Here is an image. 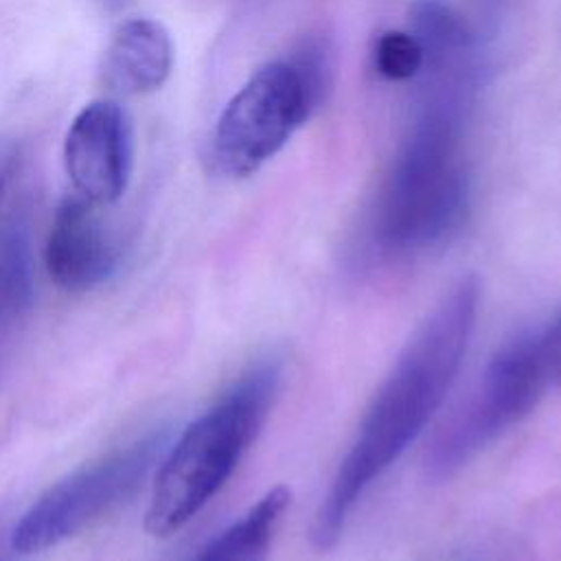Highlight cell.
I'll return each instance as SVG.
<instances>
[{
    "label": "cell",
    "mask_w": 561,
    "mask_h": 561,
    "mask_svg": "<svg viewBox=\"0 0 561 561\" xmlns=\"http://www.w3.org/2000/svg\"><path fill=\"white\" fill-rule=\"evenodd\" d=\"M480 302L476 276H462L403 346L373 397L311 522V546L337 543L366 491L399 460L443 403L467 353Z\"/></svg>",
    "instance_id": "1"
},
{
    "label": "cell",
    "mask_w": 561,
    "mask_h": 561,
    "mask_svg": "<svg viewBox=\"0 0 561 561\" xmlns=\"http://www.w3.org/2000/svg\"><path fill=\"white\" fill-rule=\"evenodd\" d=\"M467 112L419 103L373 204L366 259L401 265L447 245L471 210V175L460 149Z\"/></svg>",
    "instance_id": "2"
},
{
    "label": "cell",
    "mask_w": 561,
    "mask_h": 561,
    "mask_svg": "<svg viewBox=\"0 0 561 561\" xmlns=\"http://www.w3.org/2000/svg\"><path fill=\"white\" fill-rule=\"evenodd\" d=\"M278 383L280 364L261 362L186 425L158 467L145 513L149 535L178 533L217 495L261 432Z\"/></svg>",
    "instance_id": "3"
},
{
    "label": "cell",
    "mask_w": 561,
    "mask_h": 561,
    "mask_svg": "<svg viewBox=\"0 0 561 561\" xmlns=\"http://www.w3.org/2000/svg\"><path fill=\"white\" fill-rule=\"evenodd\" d=\"M559 383L561 305L546 322L519 333L489 359L469 394L434 434L425 454L427 476H454Z\"/></svg>",
    "instance_id": "4"
},
{
    "label": "cell",
    "mask_w": 561,
    "mask_h": 561,
    "mask_svg": "<svg viewBox=\"0 0 561 561\" xmlns=\"http://www.w3.org/2000/svg\"><path fill=\"white\" fill-rule=\"evenodd\" d=\"M322 96L291 57L263 64L219 114L210 138V164L226 178L256 173L285 147Z\"/></svg>",
    "instance_id": "5"
},
{
    "label": "cell",
    "mask_w": 561,
    "mask_h": 561,
    "mask_svg": "<svg viewBox=\"0 0 561 561\" xmlns=\"http://www.w3.org/2000/svg\"><path fill=\"white\" fill-rule=\"evenodd\" d=\"M156 451L158 440L142 438L48 486L9 530L11 550L35 554L55 548L127 502L145 482Z\"/></svg>",
    "instance_id": "6"
},
{
    "label": "cell",
    "mask_w": 561,
    "mask_h": 561,
    "mask_svg": "<svg viewBox=\"0 0 561 561\" xmlns=\"http://www.w3.org/2000/svg\"><path fill=\"white\" fill-rule=\"evenodd\" d=\"M64 164L77 195L94 204L116 202L129 184L134 164L127 112L112 99L88 103L66 131Z\"/></svg>",
    "instance_id": "7"
},
{
    "label": "cell",
    "mask_w": 561,
    "mask_h": 561,
    "mask_svg": "<svg viewBox=\"0 0 561 561\" xmlns=\"http://www.w3.org/2000/svg\"><path fill=\"white\" fill-rule=\"evenodd\" d=\"M96 206L81 195H72L53 215L44 263L48 276L61 289H94L116 270L118 250Z\"/></svg>",
    "instance_id": "8"
},
{
    "label": "cell",
    "mask_w": 561,
    "mask_h": 561,
    "mask_svg": "<svg viewBox=\"0 0 561 561\" xmlns=\"http://www.w3.org/2000/svg\"><path fill=\"white\" fill-rule=\"evenodd\" d=\"M173 68V42L169 31L151 18H134L121 24L105 53L101 75L118 94H147L158 90Z\"/></svg>",
    "instance_id": "9"
},
{
    "label": "cell",
    "mask_w": 561,
    "mask_h": 561,
    "mask_svg": "<svg viewBox=\"0 0 561 561\" xmlns=\"http://www.w3.org/2000/svg\"><path fill=\"white\" fill-rule=\"evenodd\" d=\"M289 500L291 495L285 486H274L191 561H265Z\"/></svg>",
    "instance_id": "10"
},
{
    "label": "cell",
    "mask_w": 561,
    "mask_h": 561,
    "mask_svg": "<svg viewBox=\"0 0 561 561\" xmlns=\"http://www.w3.org/2000/svg\"><path fill=\"white\" fill-rule=\"evenodd\" d=\"M33 254L28 230L11 221L0 232V331L18 324L33 307Z\"/></svg>",
    "instance_id": "11"
},
{
    "label": "cell",
    "mask_w": 561,
    "mask_h": 561,
    "mask_svg": "<svg viewBox=\"0 0 561 561\" xmlns=\"http://www.w3.org/2000/svg\"><path fill=\"white\" fill-rule=\"evenodd\" d=\"M375 68L383 79L408 81L423 70V48L410 31H386L375 44Z\"/></svg>",
    "instance_id": "12"
},
{
    "label": "cell",
    "mask_w": 561,
    "mask_h": 561,
    "mask_svg": "<svg viewBox=\"0 0 561 561\" xmlns=\"http://www.w3.org/2000/svg\"><path fill=\"white\" fill-rule=\"evenodd\" d=\"M447 561H526L517 548L502 543V541H486L469 546L456 554H451Z\"/></svg>",
    "instance_id": "13"
},
{
    "label": "cell",
    "mask_w": 561,
    "mask_h": 561,
    "mask_svg": "<svg viewBox=\"0 0 561 561\" xmlns=\"http://www.w3.org/2000/svg\"><path fill=\"white\" fill-rule=\"evenodd\" d=\"M506 0H478L480 4V13H482V20L486 22L489 28L495 26L497 22V15L502 13V7H504Z\"/></svg>",
    "instance_id": "14"
},
{
    "label": "cell",
    "mask_w": 561,
    "mask_h": 561,
    "mask_svg": "<svg viewBox=\"0 0 561 561\" xmlns=\"http://www.w3.org/2000/svg\"><path fill=\"white\" fill-rule=\"evenodd\" d=\"M7 178H9V164H7L4 160H0V193H2V188H4Z\"/></svg>",
    "instance_id": "15"
},
{
    "label": "cell",
    "mask_w": 561,
    "mask_h": 561,
    "mask_svg": "<svg viewBox=\"0 0 561 561\" xmlns=\"http://www.w3.org/2000/svg\"><path fill=\"white\" fill-rule=\"evenodd\" d=\"M7 548H11V546H9V541H7V546L0 541V561H7V552H4Z\"/></svg>",
    "instance_id": "16"
}]
</instances>
